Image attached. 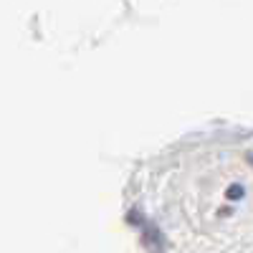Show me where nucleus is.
I'll return each mask as SVG.
<instances>
[{
    "mask_svg": "<svg viewBox=\"0 0 253 253\" xmlns=\"http://www.w3.org/2000/svg\"><path fill=\"white\" fill-rule=\"evenodd\" d=\"M126 208L152 253H253V147L182 139L134 170Z\"/></svg>",
    "mask_w": 253,
    "mask_h": 253,
    "instance_id": "1",
    "label": "nucleus"
}]
</instances>
